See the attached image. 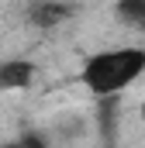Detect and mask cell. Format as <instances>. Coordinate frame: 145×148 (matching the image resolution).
I'll return each instance as SVG.
<instances>
[{
  "label": "cell",
  "instance_id": "obj_1",
  "mask_svg": "<svg viewBox=\"0 0 145 148\" xmlns=\"http://www.w3.org/2000/svg\"><path fill=\"white\" fill-rule=\"evenodd\" d=\"M142 73H145V48L124 45V48L93 52L79 69V83L93 97H114V93L128 90L135 79H142Z\"/></svg>",
  "mask_w": 145,
  "mask_h": 148
},
{
  "label": "cell",
  "instance_id": "obj_2",
  "mask_svg": "<svg viewBox=\"0 0 145 148\" xmlns=\"http://www.w3.org/2000/svg\"><path fill=\"white\" fill-rule=\"evenodd\" d=\"M31 83H35V66L28 59H7V62H0V93L28 90Z\"/></svg>",
  "mask_w": 145,
  "mask_h": 148
},
{
  "label": "cell",
  "instance_id": "obj_3",
  "mask_svg": "<svg viewBox=\"0 0 145 148\" xmlns=\"http://www.w3.org/2000/svg\"><path fill=\"white\" fill-rule=\"evenodd\" d=\"M117 17L128 24H145V0H117Z\"/></svg>",
  "mask_w": 145,
  "mask_h": 148
},
{
  "label": "cell",
  "instance_id": "obj_4",
  "mask_svg": "<svg viewBox=\"0 0 145 148\" xmlns=\"http://www.w3.org/2000/svg\"><path fill=\"white\" fill-rule=\"evenodd\" d=\"M31 17H35L38 24H45V28H48V24H55V21H66V17H69V10H66V7H59V3H41V7H35V14H31Z\"/></svg>",
  "mask_w": 145,
  "mask_h": 148
},
{
  "label": "cell",
  "instance_id": "obj_5",
  "mask_svg": "<svg viewBox=\"0 0 145 148\" xmlns=\"http://www.w3.org/2000/svg\"><path fill=\"white\" fill-rule=\"evenodd\" d=\"M17 141H21V148H48V141H45L38 131H24V134H17Z\"/></svg>",
  "mask_w": 145,
  "mask_h": 148
},
{
  "label": "cell",
  "instance_id": "obj_6",
  "mask_svg": "<svg viewBox=\"0 0 145 148\" xmlns=\"http://www.w3.org/2000/svg\"><path fill=\"white\" fill-rule=\"evenodd\" d=\"M0 148H21V141L14 138V141H3V145H0Z\"/></svg>",
  "mask_w": 145,
  "mask_h": 148
},
{
  "label": "cell",
  "instance_id": "obj_7",
  "mask_svg": "<svg viewBox=\"0 0 145 148\" xmlns=\"http://www.w3.org/2000/svg\"><path fill=\"white\" fill-rule=\"evenodd\" d=\"M142 121H145V100H142Z\"/></svg>",
  "mask_w": 145,
  "mask_h": 148
}]
</instances>
